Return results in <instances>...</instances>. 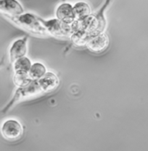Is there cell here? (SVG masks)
Here are the masks:
<instances>
[{
    "mask_svg": "<svg viewBox=\"0 0 148 151\" xmlns=\"http://www.w3.org/2000/svg\"><path fill=\"white\" fill-rule=\"evenodd\" d=\"M0 12L5 17H14L24 13V9L17 0H0Z\"/></svg>",
    "mask_w": 148,
    "mask_h": 151,
    "instance_id": "8",
    "label": "cell"
},
{
    "mask_svg": "<svg viewBox=\"0 0 148 151\" xmlns=\"http://www.w3.org/2000/svg\"><path fill=\"white\" fill-rule=\"evenodd\" d=\"M92 36L93 35H89L84 30H75L72 32L69 38L74 45L77 47H84L87 46Z\"/></svg>",
    "mask_w": 148,
    "mask_h": 151,
    "instance_id": "11",
    "label": "cell"
},
{
    "mask_svg": "<svg viewBox=\"0 0 148 151\" xmlns=\"http://www.w3.org/2000/svg\"><path fill=\"white\" fill-rule=\"evenodd\" d=\"M12 65H13L14 73H29L32 63L28 57L23 56L22 58L15 60L12 63Z\"/></svg>",
    "mask_w": 148,
    "mask_h": 151,
    "instance_id": "13",
    "label": "cell"
},
{
    "mask_svg": "<svg viewBox=\"0 0 148 151\" xmlns=\"http://www.w3.org/2000/svg\"><path fill=\"white\" fill-rule=\"evenodd\" d=\"M47 73L46 67L41 62H35L32 63L30 69L29 71V75L32 81L40 80Z\"/></svg>",
    "mask_w": 148,
    "mask_h": 151,
    "instance_id": "14",
    "label": "cell"
},
{
    "mask_svg": "<svg viewBox=\"0 0 148 151\" xmlns=\"http://www.w3.org/2000/svg\"><path fill=\"white\" fill-rule=\"evenodd\" d=\"M44 24L49 35L57 38L70 37L72 34L71 24L63 23L57 18L44 20Z\"/></svg>",
    "mask_w": 148,
    "mask_h": 151,
    "instance_id": "4",
    "label": "cell"
},
{
    "mask_svg": "<svg viewBox=\"0 0 148 151\" xmlns=\"http://www.w3.org/2000/svg\"><path fill=\"white\" fill-rule=\"evenodd\" d=\"M3 64H4V59L0 61V68H1V66H3Z\"/></svg>",
    "mask_w": 148,
    "mask_h": 151,
    "instance_id": "16",
    "label": "cell"
},
{
    "mask_svg": "<svg viewBox=\"0 0 148 151\" xmlns=\"http://www.w3.org/2000/svg\"><path fill=\"white\" fill-rule=\"evenodd\" d=\"M111 2L112 0H106L102 7L96 13L90 14L82 19H75V21L71 24L72 32L75 30H84L91 35L103 33L107 26L104 12Z\"/></svg>",
    "mask_w": 148,
    "mask_h": 151,
    "instance_id": "1",
    "label": "cell"
},
{
    "mask_svg": "<svg viewBox=\"0 0 148 151\" xmlns=\"http://www.w3.org/2000/svg\"><path fill=\"white\" fill-rule=\"evenodd\" d=\"M38 84L43 93H50L55 91L59 86L60 80L56 73L52 72H47L40 80H38Z\"/></svg>",
    "mask_w": 148,
    "mask_h": 151,
    "instance_id": "9",
    "label": "cell"
},
{
    "mask_svg": "<svg viewBox=\"0 0 148 151\" xmlns=\"http://www.w3.org/2000/svg\"><path fill=\"white\" fill-rule=\"evenodd\" d=\"M7 17L14 23L34 35L40 36L49 35L44 24V20L32 13H23L19 16Z\"/></svg>",
    "mask_w": 148,
    "mask_h": 151,
    "instance_id": "2",
    "label": "cell"
},
{
    "mask_svg": "<svg viewBox=\"0 0 148 151\" xmlns=\"http://www.w3.org/2000/svg\"><path fill=\"white\" fill-rule=\"evenodd\" d=\"M56 17L60 21L68 24H72L76 19L73 5L69 3H62L57 7Z\"/></svg>",
    "mask_w": 148,
    "mask_h": 151,
    "instance_id": "10",
    "label": "cell"
},
{
    "mask_svg": "<svg viewBox=\"0 0 148 151\" xmlns=\"http://www.w3.org/2000/svg\"><path fill=\"white\" fill-rule=\"evenodd\" d=\"M0 131L4 139L14 142L23 137V128L21 123L17 120L8 119L2 124Z\"/></svg>",
    "mask_w": 148,
    "mask_h": 151,
    "instance_id": "5",
    "label": "cell"
},
{
    "mask_svg": "<svg viewBox=\"0 0 148 151\" xmlns=\"http://www.w3.org/2000/svg\"><path fill=\"white\" fill-rule=\"evenodd\" d=\"M41 94H44V93L38 84V81H32L29 85L23 87H18L16 90L12 99L10 100V102L4 106V108L1 111V112L7 113L12 107H14L18 103L24 101L28 99L41 95Z\"/></svg>",
    "mask_w": 148,
    "mask_h": 151,
    "instance_id": "3",
    "label": "cell"
},
{
    "mask_svg": "<svg viewBox=\"0 0 148 151\" xmlns=\"http://www.w3.org/2000/svg\"><path fill=\"white\" fill-rule=\"evenodd\" d=\"M28 37L24 36L23 38L17 39L13 42L9 49V59L11 63H13L17 59L25 56L28 51Z\"/></svg>",
    "mask_w": 148,
    "mask_h": 151,
    "instance_id": "6",
    "label": "cell"
},
{
    "mask_svg": "<svg viewBox=\"0 0 148 151\" xmlns=\"http://www.w3.org/2000/svg\"><path fill=\"white\" fill-rule=\"evenodd\" d=\"M76 19H82L91 14L90 6L85 2H77L73 5Z\"/></svg>",
    "mask_w": 148,
    "mask_h": 151,
    "instance_id": "12",
    "label": "cell"
},
{
    "mask_svg": "<svg viewBox=\"0 0 148 151\" xmlns=\"http://www.w3.org/2000/svg\"><path fill=\"white\" fill-rule=\"evenodd\" d=\"M108 45H109V38L103 32L93 35L89 39L86 47L93 53L99 54L105 51L108 47Z\"/></svg>",
    "mask_w": 148,
    "mask_h": 151,
    "instance_id": "7",
    "label": "cell"
},
{
    "mask_svg": "<svg viewBox=\"0 0 148 151\" xmlns=\"http://www.w3.org/2000/svg\"><path fill=\"white\" fill-rule=\"evenodd\" d=\"M32 80L30 79L29 73H14L13 82L17 87H23L29 85Z\"/></svg>",
    "mask_w": 148,
    "mask_h": 151,
    "instance_id": "15",
    "label": "cell"
}]
</instances>
